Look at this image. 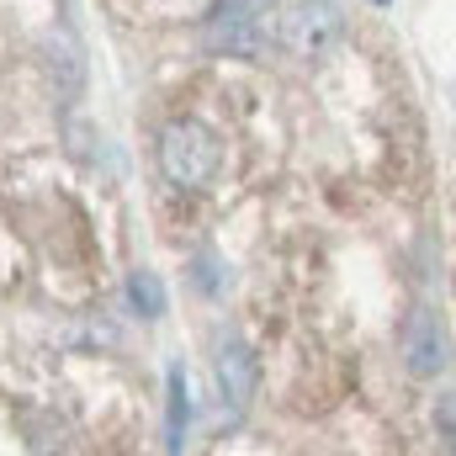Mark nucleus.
Returning <instances> with one entry per match:
<instances>
[{
	"instance_id": "obj_2",
	"label": "nucleus",
	"mask_w": 456,
	"mask_h": 456,
	"mask_svg": "<svg viewBox=\"0 0 456 456\" xmlns=\"http://www.w3.org/2000/svg\"><path fill=\"white\" fill-rule=\"evenodd\" d=\"M276 5H281V0H213L208 27H202L208 48H213V53H239V59L260 53V48L271 43Z\"/></svg>"
},
{
	"instance_id": "obj_1",
	"label": "nucleus",
	"mask_w": 456,
	"mask_h": 456,
	"mask_svg": "<svg viewBox=\"0 0 456 456\" xmlns=\"http://www.w3.org/2000/svg\"><path fill=\"white\" fill-rule=\"evenodd\" d=\"M159 170H165V181H170L175 191H208V186L218 181V170H224V143H218V133H213L208 122H191V117L170 122V127L159 133Z\"/></svg>"
},
{
	"instance_id": "obj_6",
	"label": "nucleus",
	"mask_w": 456,
	"mask_h": 456,
	"mask_svg": "<svg viewBox=\"0 0 456 456\" xmlns=\"http://www.w3.org/2000/svg\"><path fill=\"white\" fill-rule=\"evenodd\" d=\"M165 446L170 452H181L186 446V425H191V393H186V371H181V361L165 371Z\"/></svg>"
},
{
	"instance_id": "obj_7",
	"label": "nucleus",
	"mask_w": 456,
	"mask_h": 456,
	"mask_svg": "<svg viewBox=\"0 0 456 456\" xmlns=\"http://www.w3.org/2000/svg\"><path fill=\"white\" fill-rule=\"evenodd\" d=\"M127 308H133L138 319H159V314H165V281H159L154 271H133V276H127Z\"/></svg>"
},
{
	"instance_id": "obj_3",
	"label": "nucleus",
	"mask_w": 456,
	"mask_h": 456,
	"mask_svg": "<svg viewBox=\"0 0 456 456\" xmlns=\"http://www.w3.org/2000/svg\"><path fill=\"white\" fill-rule=\"evenodd\" d=\"M345 43V16L335 0H303L297 11H287L281 21V48L297 53V59H330Z\"/></svg>"
},
{
	"instance_id": "obj_4",
	"label": "nucleus",
	"mask_w": 456,
	"mask_h": 456,
	"mask_svg": "<svg viewBox=\"0 0 456 456\" xmlns=\"http://www.w3.org/2000/svg\"><path fill=\"white\" fill-rule=\"evenodd\" d=\"M213 377H218V409H224L228 419H239V414L249 409V398H255V382H260V371H255V350H249L244 340L218 345Z\"/></svg>"
},
{
	"instance_id": "obj_5",
	"label": "nucleus",
	"mask_w": 456,
	"mask_h": 456,
	"mask_svg": "<svg viewBox=\"0 0 456 456\" xmlns=\"http://www.w3.org/2000/svg\"><path fill=\"white\" fill-rule=\"evenodd\" d=\"M403 366H409V377H419V382H436V377L446 371V330H441L436 314H414L409 340H403Z\"/></svg>"
},
{
	"instance_id": "obj_8",
	"label": "nucleus",
	"mask_w": 456,
	"mask_h": 456,
	"mask_svg": "<svg viewBox=\"0 0 456 456\" xmlns=\"http://www.w3.org/2000/svg\"><path fill=\"white\" fill-rule=\"evenodd\" d=\"M371 5H387V0H371Z\"/></svg>"
}]
</instances>
